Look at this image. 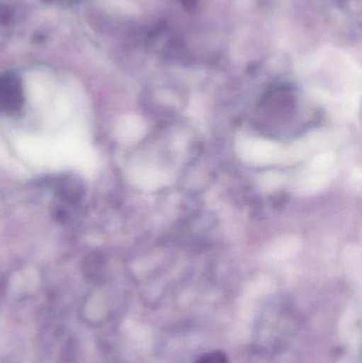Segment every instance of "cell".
<instances>
[{
  "instance_id": "obj_2",
  "label": "cell",
  "mask_w": 362,
  "mask_h": 363,
  "mask_svg": "<svg viewBox=\"0 0 362 363\" xmlns=\"http://www.w3.org/2000/svg\"><path fill=\"white\" fill-rule=\"evenodd\" d=\"M199 1L200 0H180L181 4L186 10H193L199 4Z\"/></svg>"
},
{
  "instance_id": "obj_1",
  "label": "cell",
  "mask_w": 362,
  "mask_h": 363,
  "mask_svg": "<svg viewBox=\"0 0 362 363\" xmlns=\"http://www.w3.org/2000/svg\"><path fill=\"white\" fill-rule=\"evenodd\" d=\"M195 363H230L227 354L220 350L204 354Z\"/></svg>"
}]
</instances>
